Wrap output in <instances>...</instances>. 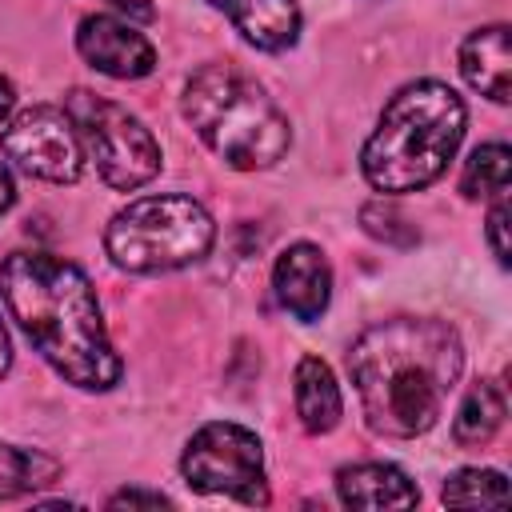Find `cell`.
<instances>
[{
	"instance_id": "cell-2",
	"label": "cell",
	"mask_w": 512,
	"mask_h": 512,
	"mask_svg": "<svg viewBox=\"0 0 512 512\" xmlns=\"http://www.w3.org/2000/svg\"><path fill=\"white\" fill-rule=\"evenodd\" d=\"M0 300L28 344L84 392H108L124 364L108 340L92 280L64 256L12 252L0 264Z\"/></svg>"
},
{
	"instance_id": "cell-7",
	"label": "cell",
	"mask_w": 512,
	"mask_h": 512,
	"mask_svg": "<svg viewBox=\"0 0 512 512\" xmlns=\"http://www.w3.org/2000/svg\"><path fill=\"white\" fill-rule=\"evenodd\" d=\"M180 472L188 488L204 496H228L252 508L268 504V480H264V444L252 428L232 420H212L192 432L180 456Z\"/></svg>"
},
{
	"instance_id": "cell-4",
	"label": "cell",
	"mask_w": 512,
	"mask_h": 512,
	"mask_svg": "<svg viewBox=\"0 0 512 512\" xmlns=\"http://www.w3.org/2000/svg\"><path fill=\"white\" fill-rule=\"evenodd\" d=\"M180 112L192 132L236 172H260L288 156V116L252 76L232 64L196 68L184 84Z\"/></svg>"
},
{
	"instance_id": "cell-6",
	"label": "cell",
	"mask_w": 512,
	"mask_h": 512,
	"mask_svg": "<svg viewBox=\"0 0 512 512\" xmlns=\"http://www.w3.org/2000/svg\"><path fill=\"white\" fill-rule=\"evenodd\" d=\"M64 112L76 124V136L84 144V160L96 164V172L108 188L136 192L160 172L164 152H160L156 136L124 104L96 96L88 88H72L64 100Z\"/></svg>"
},
{
	"instance_id": "cell-24",
	"label": "cell",
	"mask_w": 512,
	"mask_h": 512,
	"mask_svg": "<svg viewBox=\"0 0 512 512\" xmlns=\"http://www.w3.org/2000/svg\"><path fill=\"white\" fill-rule=\"evenodd\" d=\"M108 4H116L120 12H128V16H136V20H148V16H152V4H148V0H108Z\"/></svg>"
},
{
	"instance_id": "cell-15",
	"label": "cell",
	"mask_w": 512,
	"mask_h": 512,
	"mask_svg": "<svg viewBox=\"0 0 512 512\" xmlns=\"http://www.w3.org/2000/svg\"><path fill=\"white\" fill-rule=\"evenodd\" d=\"M504 424V392L496 380H476L452 420V440L460 448H484Z\"/></svg>"
},
{
	"instance_id": "cell-13",
	"label": "cell",
	"mask_w": 512,
	"mask_h": 512,
	"mask_svg": "<svg viewBox=\"0 0 512 512\" xmlns=\"http://www.w3.org/2000/svg\"><path fill=\"white\" fill-rule=\"evenodd\" d=\"M336 496L348 508H412L420 500L416 484L396 464H348L336 472Z\"/></svg>"
},
{
	"instance_id": "cell-20",
	"label": "cell",
	"mask_w": 512,
	"mask_h": 512,
	"mask_svg": "<svg viewBox=\"0 0 512 512\" xmlns=\"http://www.w3.org/2000/svg\"><path fill=\"white\" fill-rule=\"evenodd\" d=\"M488 244H492V256L508 268V200L504 196H496V204H492V212H488Z\"/></svg>"
},
{
	"instance_id": "cell-10",
	"label": "cell",
	"mask_w": 512,
	"mask_h": 512,
	"mask_svg": "<svg viewBox=\"0 0 512 512\" xmlns=\"http://www.w3.org/2000/svg\"><path fill=\"white\" fill-rule=\"evenodd\" d=\"M272 288H276V300L284 304V312H292L300 324H312L328 312V300H332V264L328 256L308 244V240H296L288 244L276 264H272Z\"/></svg>"
},
{
	"instance_id": "cell-21",
	"label": "cell",
	"mask_w": 512,
	"mask_h": 512,
	"mask_svg": "<svg viewBox=\"0 0 512 512\" xmlns=\"http://www.w3.org/2000/svg\"><path fill=\"white\" fill-rule=\"evenodd\" d=\"M108 508H172V500H168V496H160V492L124 488V492H116V496L108 500Z\"/></svg>"
},
{
	"instance_id": "cell-22",
	"label": "cell",
	"mask_w": 512,
	"mask_h": 512,
	"mask_svg": "<svg viewBox=\"0 0 512 512\" xmlns=\"http://www.w3.org/2000/svg\"><path fill=\"white\" fill-rule=\"evenodd\" d=\"M12 204H16V180H12V172L0 164V216H4Z\"/></svg>"
},
{
	"instance_id": "cell-17",
	"label": "cell",
	"mask_w": 512,
	"mask_h": 512,
	"mask_svg": "<svg viewBox=\"0 0 512 512\" xmlns=\"http://www.w3.org/2000/svg\"><path fill=\"white\" fill-rule=\"evenodd\" d=\"M508 184H512V152H508V144L492 140V144L472 148V156L464 160V172H460V192L468 200H484V196H504Z\"/></svg>"
},
{
	"instance_id": "cell-23",
	"label": "cell",
	"mask_w": 512,
	"mask_h": 512,
	"mask_svg": "<svg viewBox=\"0 0 512 512\" xmlns=\"http://www.w3.org/2000/svg\"><path fill=\"white\" fill-rule=\"evenodd\" d=\"M12 108H16V88H12V80L0 76V124L12 116Z\"/></svg>"
},
{
	"instance_id": "cell-16",
	"label": "cell",
	"mask_w": 512,
	"mask_h": 512,
	"mask_svg": "<svg viewBox=\"0 0 512 512\" xmlns=\"http://www.w3.org/2000/svg\"><path fill=\"white\" fill-rule=\"evenodd\" d=\"M60 476V464L40 448H20L0 440V504L20 500L36 488H48Z\"/></svg>"
},
{
	"instance_id": "cell-18",
	"label": "cell",
	"mask_w": 512,
	"mask_h": 512,
	"mask_svg": "<svg viewBox=\"0 0 512 512\" xmlns=\"http://www.w3.org/2000/svg\"><path fill=\"white\" fill-rule=\"evenodd\" d=\"M440 500L448 508H504L508 504V480L496 468H460L444 480Z\"/></svg>"
},
{
	"instance_id": "cell-3",
	"label": "cell",
	"mask_w": 512,
	"mask_h": 512,
	"mask_svg": "<svg viewBox=\"0 0 512 512\" xmlns=\"http://www.w3.org/2000/svg\"><path fill=\"white\" fill-rule=\"evenodd\" d=\"M468 108L440 80L404 84L380 112L372 136L360 148V172L376 192L428 188L464 140Z\"/></svg>"
},
{
	"instance_id": "cell-11",
	"label": "cell",
	"mask_w": 512,
	"mask_h": 512,
	"mask_svg": "<svg viewBox=\"0 0 512 512\" xmlns=\"http://www.w3.org/2000/svg\"><path fill=\"white\" fill-rule=\"evenodd\" d=\"M460 76L468 80V88H476L480 96H488L496 104L512 100V32H508V24L476 28L460 44Z\"/></svg>"
},
{
	"instance_id": "cell-19",
	"label": "cell",
	"mask_w": 512,
	"mask_h": 512,
	"mask_svg": "<svg viewBox=\"0 0 512 512\" xmlns=\"http://www.w3.org/2000/svg\"><path fill=\"white\" fill-rule=\"evenodd\" d=\"M360 228H364L372 240L392 244V248H412V244L420 240V232L408 224V216H404L396 204H388V200L364 204V208H360Z\"/></svg>"
},
{
	"instance_id": "cell-1",
	"label": "cell",
	"mask_w": 512,
	"mask_h": 512,
	"mask_svg": "<svg viewBox=\"0 0 512 512\" xmlns=\"http://www.w3.org/2000/svg\"><path fill=\"white\" fill-rule=\"evenodd\" d=\"M344 364L368 432L412 440L440 420L464 372V344L448 320L392 316L368 324Z\"/></svg>"
},
{
	"instance_id": "cell-8",
	"label": "cell",
	"mask_w": 512,
	"mask_h": 512,
	"mask_svg": "<svg viewBox=\"0 0 512 512\" xmlns=\"http://www.w3.org/2000/svg\"><path fill=\"white\" fill-rule=\"evenodd\" d=\"M0 148L32 180L76 184L84 176V144L72 116L56 104H32L16 112L0 132Z\"/></svg>"
},
{
	"instance_id": "cell-25",
	"label": "cell",
	"mask_w": 512,
	"mask_h": 512,
	"mask_svg": "<svg viewBox=\"0 0 512 512\" xmlns=\"http://www.w3.org/2000/svg\"><path fill=\"white\" fill-rule=\"evenodd\" d=\"M8 364H12V344H8V332H4V320H0V380H4Z\"/></svg>"
},
{
	"instance_id": "cell-14",
	"label": "cell",
	"mask_w": 512,
	"mask_h": 512,
	"mask_svg": "<svg viewBox=\"0 0 512 512\" xmlns=\"http://www.w3.org/2000/svg\"><path fill=\"white\" fill-rule=\"evenodd\" d=\"M292 404L300 416V428L312 436H324L340 424L344 416V396L332 376V368L320 356H304L292 372Z\"/></svg>"
},
{
	"instance_id": "cell-5",
	"label": "cell",
	"mask_w": 512,
	"mask_h": 512,
	"mask_svg": "<svg viewBox=\"0 0 512 512\" xmlns=\"http://www.w3.org/2000/svg\"><path fill=\"white\" fill-rule=\"evenodd\" d=\"M216 224L192 196H140L104 228V252L124 272H172L208 256Z\"/></svg>"
},
{
	"instance_id": "cell-12",
	"label": "cell",
	"mask_w": 512,
	"mask_h": 512,
	"mask_svg": "<svg viewBox=\"0 0 512 512\" xmlns=\"http://www.w3.org/2000/svg\"><path fill=\"white\" fill-rule=\"evenodd\" d=\"M216 12L232 20V28L260 52H284L300 36V4L296 0H208Z\"/></svg>"
},
{
	"instance_id": "cell-9",
	"label": "cell",
	"mask_w": 512,
	"mask_h": 512,
	"mask_svg": "<svg viewBox=\"0 0 512 512\" xmlns=\"http://www.w3.org/2000/svg\"><path fill=\"white\" fill-rule=\"evenodd\" d=\"M76 52L112 80H144L156 68L152 40L136 24L108 12H92L76 24Z\"/></svg>"
}]
</instances>
